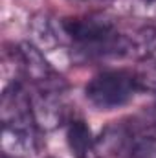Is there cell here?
<instances>
[{
  "mask_svg": "<svg viewBox=\"0 0 156 158\" xmlns=\"http://www.w3.org/2000/svg\"><path fill=\"white\" fill-rule=\"evenodd\" d=\"M154 123H156V110H154Z\"/></svg>",
  "mask_w": 156,
  "mask_h": 158,
  "instance_id": "obj_11",
  "label": "cell"
},
{
  "mask_svg": "<svg viewBox=\"0 0 156 158\" xmlns=\"http://www.w3.org/2000/svg\"><path fill=\"white\" fill-rule=\"evenodd\" d=\"M61 31L74 42L81 61L123 57L134 52V40L117 31L114 22L105 17H74L61 22Z\"/></svg>",
  "mask_w": 156,
  "mask_h": 158,
  "instance_id": "obj_1",
  "label": "cell"
},
{
  "mask_svg": "<svg viewBox=\"0 0 156 158\" xmlns=\"http://www.w3.org/2000/svg\"><path fill=\"white\" fill-rule=\"evenodd\" d=\"M136 136L134 125L125 121L110 123L94 142V158H127Z\"/></svg>",
  "mask_w": 156,
  "mask_h": 158,
  "instance_id": "obj_4",
  "label": "cell"
},
{
  "mask_svg": "<svg viewBox=\"0 0 156 158\" xmlns=\"http://www.w3.org/2000/svg\"><path fill=\"white\" fill-rule=\"evenodd\" d=\"M140 7H143V9H156V0H134Z\"/></svg>",
  "mask_w": 156,
  "mask_h": 158,
  "instance_id": "obj_8",
  "label": "cell"
},
{
  "mask_svg": "<svg viewBox=\"0 0 156 158\" xmlns=\"http://www.w3.org/2000/svg\"><path fill=\"white\" fill-rule=\"evenodd\" d=\"M37 114L26 90L13 83L2 94V151L31 155L37 149Z\"/></svg>",
  "mask_w": 156,
  "mask_h": 158,
  "instance_id": "obj_2",
  "label": "cell"
},
{
  "mask_svg": "<svg viewBox=\"0 0 156 158\" xmlns=\"http://www.w3.org/2000/svg\"><path fill=\"white\" fill-rule=\"evenodd\" d=\"M2 158H13V156H9V155H6V153H2Z\"/></svg>",
  "mask_w": 156,
  "mask_h": 158,
  "instance_id": "obj_10",
  "label": "cell"
},
{
  "mask_svg": "<svg viewBox=\"0 0 156 158\" xmlns=\"http://www.w3.org/2000/svg\"><path fill=\"white\" fill-rule=\"evenodd\" d=\"M136 92H140V83L136 74L129 70H105L94 76L84 86L88 103L99 110H112L127 105Z\"/></svg>",
  "mask_w": 156,
  "mask_h": 158,
  "instance_id": "obj_3",
  "label": "cell"
},
{
  "mask_svg": "<svg viewBox=\"0 0 156 158\" xmlns=\"http://www.w3.org/2000/svg\"><path fill=\"white\" fill-rule=\"evenodd\" d=\"M127 158H156V138L138 134Z\"/></svg>",
  "mask_w": 156,
  "mask_h": 158,
  "instance_id": "obj_6",
  "label": "cell"
},
{
  "mask_svg": "<svg viewBox=\"0 0 156 158\" xmlns=\"http://www.w3.org/2000/svg\"><path fill=\"white\" fill-rule=\"evenodd\" d=\"M66 142L74 158H94V142L90 127L81 118H72L66 125Z\"/></svg>",
  "mask_w": 156,
  "mask_h": 158,
  "instance_id": "obj_5",
  "label": "cell"
},
{
  "mask_svg": "<svg viewBox=\"0 0 156 158\" xmlns=\"http://www.w3.org/2000/svg\"><path fill=\"white\" fill-rule=\"evenodd\" d=\"M70 2H99V0H70Z\"/></svg>",
  "mask_w": 156,
  "mask_h": 158,
  "instance_id": "obj_9",
  "label": "cell"
},
{
  "mask_svg": "<svg viewBox=\"0 0 156 158\" xmlns=\"http://www.w3.org/2000/svg\"><path fill=\"white\" fill-rule=\"evenodd\" d=\"M134 74H136L138 83H140V90L156 92V61H147V63H143Z\"/></svg>",
  "mask_w": 156,
  "mask_h": 158,
  "instance_id": "obj_7",
  "label": "cell"
}]
</instances>
